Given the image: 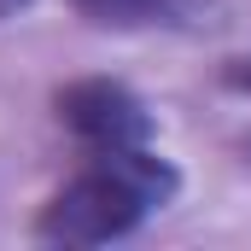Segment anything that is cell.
Masks as SVG:
<instances>
[{
  "label": "cell",
  "instance_id": "2",
  "mask_svg": "<svg viewBox=\"0 0 251 251\" xmlns=\"http://www.w3.org/2000/svg\"><path fill=\"white\" fill-rule=\"evenodd\" d=\"M53 117L76 140V152H117V146H152L158 123L146 100L117 76H82L53 94Z\"/></svg>",
  "mask_w": 251,
  "mask_h": 251
},
{
  "label": "cell",
  "instance_id": "6",
  "mask_svg": "<svg viewBox=\"0 0 251 251\" xmlns=\"http://www.w3.org/2000/svg\"><path fill=\"white\" fill-rule=\"evenodd\" d=\"M246 152H251V140H246Z\"/></svg>",
  "mask_w": 251,
  "mask_h": 251
},
{
  "label": "cell",
  "instance_id": "3",
  "mask_svg": "<svg viewBox=\"0 0 251 251\" xmlns=\"http://www.w3.org/2000/svg\"><path fill=\"white\" fill-rule=\"evenodd\" d=\"M76 18L100 29H210L222 18V0H70Z\"/></svg>",
  "mask_w": 251,
  "mask_h": 251
},
{
  "label": "cell",
  "instance_id": "5",
  "mask_svg": "<svg viewBox=\"0 0 251 251\" xmlns=\"http://www.w3.org/2000/svg\"><path fill=\"white\" fill-rule=\"evenodd\" d=\"M24 6H35V0H0V24H6V18H18Z\"/></svg>",
  "mask_w": 251,
  "mask_h": 251
},
{
  "label": "cell",
  "instance_id": "1",
  "mask_svg": "<svg viewBox=\"0 0 251 251\" xmlns=\"http://www.w3.org/2000/svg\"><path fill=\"white\" fill-rule=\"evenodd\" d=\"M181 193V170L152 146H117V152H76V170L41 210L35 240L47 246H105L134 234L146 216H158Z\"/></svg>",
  "mask_w": 251,
  "mask_h": 251
},
{
  "label": "cell",
  "instance_id": "4",
  "mask_svg": "<svg viewBox=\"0 0 251 251\" xmlns=\"http://www.w3.org/2000/svg\"><path fill=\"white\" fill-rule=\"evenodd\" d=\"M216 82L251 100V53H234V59H222V64H216Z\"/></svg>",
  "mask_w": 251,
  "mask_h": 251
}]
</instances>
